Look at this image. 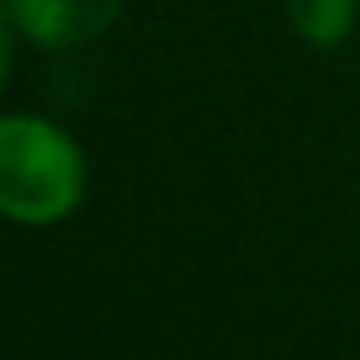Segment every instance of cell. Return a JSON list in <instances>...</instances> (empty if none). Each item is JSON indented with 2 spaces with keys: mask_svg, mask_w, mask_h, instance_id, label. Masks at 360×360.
Listing matches in <instances>:
<instances>
[{
  "mask_svg": "<svg viewBox=\"0 0 360 360\" xmlns=\"http://www.w3.org/2000/svg\"><path fill=\"white\" fill-rule=\"evenodd\" d=\"M11 32H16L11 0H0V85H6V69H11Z\"/></svg>",
  "mask_w": 360,
  "mask_h": 360,
  "instance_id": "obj_4",
  "label": "cell"
},
{
  "mask_svg": "<svg viewBox=\"0 0 360 360\" xmlns=\"http://www.w3.org/2000/svg\"><path fill=\"white\" fill-rule=\"evenodd\" d=\"M360 0H286V22L313 48H339L355 27Z\"/></svg>",
  "mask_w": 360,
  "mask_h": 360,
  "instance_id": "obj_3",
  "label": "cell"
},
{
  "mask_svg": "<svg viewBox=\"0 0 360 360\" xmlns=\"http://www.w3.org/2000/svg\"><path fill=\"white\" fill-rule=\"evenodd\" d=\"M85 196V159L75 138L37 117H0V217L58 223Z\"/></svg>",
  "mask_w": 360,
  "mask_h": 360,
  "instance_id": "obj_1",
  "label": "cell"
},
{
  "mask_svg": "<svg viewBox=\"0 0 360 360\" xmlns=\"http://www.w3.org/2000/svg\"><path fill=\"white\" fill-rule=\"evenodd\" d=\"M127 0H11V22L37 48H79L96 43L122 16Z\"/></svg>",
  "mask_w": 360,
  "mask_h": 360,
  "instance_id": "obj_2",
  "label": "cell"
}]
</instances>
